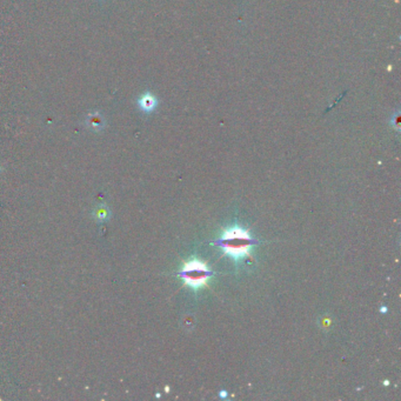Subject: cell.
<instances>
[{
    "instance_id": "1",
    "label": "cell",
    "mask_w": 401,
    "mask_h": 401,
    "mask_svg": "<svg viewBox=\"0 0 401 401\" xmlns=\"http://www.w3.org/2000/svg\"><path fill=\"white\" fill-rule=\"evenodd\" d=\"M213 244L220 247L222 253L230 255L235 262H239L244 260L246 257H252V248L253 246L258 245L259 241L251 237V234L245 228L233 226L224 230L221 237L214 240Z\"/></svg>"
},
{
    "instance_id": "2",
    "label": "cell",
    "mask_w": 401,
    "mask_h": 401,
    "mask_svg": "<svg viewBox=\"0 0 401 401\" xmlns=\"http://www.w3.org/2000/svg\"><path fill=\"white\" fill-rule=\"evenodd\" d=\"M178 275H180L185 285L194 291H198L199 288L206 285L207 279L213 277L214 274L207 268L206 264L198 260V259H193L184 265L183 269L178 273Z\"/></svg>"
},
{
    "instance_id": "3",
    "label": "cell",
    "mask_w": 401,
    "mask_h": 401,
    "mask_svg": "<svg viewBox=\"0 0 401 401\" xmlns=\"http://www.w3.org/2000/svg\"><path fill=\"white\" fill-rule=\"evenodd\" d=\"M138 104H139V107L144 112H152V111L156 110L158 100L156 99V97L152 96L151 93H145L144 96L140 97V99L138 100Z\"/></svg>"
},
{
    "instance_id": "4",
    "label": "cell",
    "mask_w": 401,
    "mask_h": 401,
    "mask_svg": "<svg viewBox=\"0 0 401 401\" xmlns=\"http://www.w3.org/2000/svg\"><path fill=\"white\" fill-rule=\"evenodd\" d=\"M87 123L94 130H102L104 127V120L103 118L99 116V113H92L87 117Z\"/></svg>"
},
{
    "instance_id": "5",
    "label": "cell",
    "mask_w": 401,
    "mask_h": 401,
    "mask_svg": "<svg viewBox=\"0 0 401 401\" xmlns=\"http://www.w3.org/2000/svg\"><path fill=\"white\" fill-rule=\"evenodd\" d=\"M107 211H106V208H104V207H102V208H99V210L97 211V213H96V215L98 218L99 219H105L106 217H107Z\"/></svg>"
},
{
    "instance_id": "6",
    "label": "cell",
    "mask_w": 401,
    "mask_h": 401,
    "mask_svg": "<svg viewBox=\"0 0 401 401\" xmlns=\"http://www.w3.org/2000/svg\"><path fill=\"white\" fill-rule=\"evenodd\" d=\"M220 396L221 397H226V393H225V390H222V393H220Z\"/></svg>"
}]
</instances>
